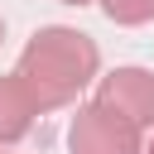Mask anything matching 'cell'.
I'll use <instances>...</instances> for the list:
<instances>
[{"label": "cell", "instance_id": "4", "mask_svg": "<svg viewBox=\"0 0 154 154\" xmlns=\"http://www.w3.org/2000/svg\"><path fill=\"white\" fill-rule=\"evenodd\" d=\"M43 111L34 106V96L24 91V82L10 72V77H0V144H19L29 130H34V120H38Z\"/></svg>", "mask_w": 154, "mask_h": 154}, {"label": "cell", "instance_id": "8", "mask_svg": "<svg viewBox=\"0 0 154 154\" xmlns=\"http://www.w3.org/2000/svg\"><path fill=\"white\" fill-rule=\"evenodd\" d=\"M0 38H5V19H0Z\"/></svg>", "mask_w": 154, "mask_h": 154}, {"label": "cell", "instance_id": "7", "mask_svg": "<svg viewBox=\"0 0 154 154\" xmlns=\"http://www.w3.org/2000/svg\"><path fill=\"white\" fill-rule=\"evenodd\" d=\"M144 154H154V140H149V144H144Z\"/></svg>", "mask_w": 154, "mask_h": 154}, {"label": "cell", "instance_id": "6", "mask_svg": "<svg viewBox=\"0 0 154 154\" xmlns=\"http://www.w3.org/2000/svg\"><path fill=\"white\" fill-rule=\"evenodd\" d=\"M58 5H91V0H58Z\"/></svg>", "mask_w": 154, "mask_h": 154}, {"label": "cell", "instance_id": "1", "mask_svg": "<svg viewBox=\"0 0 154 154\" xmlns=\"http://www.w3.org/2000/svg\"><path fill=\"white\" fill-rule=\"evenodd\" d=\"M101 72V48L91 34L72 29V24H48L38 29L19 63H14V77L24 82V91L34 96L38 111H63L72 106Z\"/></svg>", "mask_w": 154, "mask_h": 154}, {"label": "cell", "instance_id": "5", "mask_svg": "<svg viewBox=\"0 0 154 154\" xmlns=\"http://www.w3.org/2000/svg\"><path fill=\"white\" fill-rule=\"evenodd\" d=\"M101 10H106V19L120 24V29H140V24L154 19V0H101Z\"/></svg>", "mask_w": 154, "mask_h": 154}, {"label": "cell", "instance_id": "3", "mask_svg": "<svg viewBox=\"0 0 154 154\" xmlns=\"http://www.w3.org/2000/svg\"><path fill=\"white\" fill-rule=\"evenodd\" d=\"M96 106L130 120L140 135L154 125V72L149 67H116L96 82Z\"/></svg>", "mask_w": 154, "mask_h": 154}, {"label": "cell", "instance_id": "2", "mask_svg": "<svg viewBox=\"0 0 154 154\" xmlns=\"http://www.w3.org/2000/svg\"><path fill=\"white\" fill-rule=\"evenodd\" d=\"M67 149L72 154H144V140L130 120L87 101V106H77V116L67 125Z\"/></svg>", "mask_w": 154, "mask_h": 154}, {"label": "cell", "instance_id": "9", "mask_svg": "<svg viewBox=\"0 0 154 154\" xmlns=\"http://www.w3.org/2000/svg\"><path fill=\"white\" fill-rule=\"evenodd\" d=\"M0 154H5V149H0Z\"/></svg>", "mask_w": 154, "mask_h": 154}]
</instances>
